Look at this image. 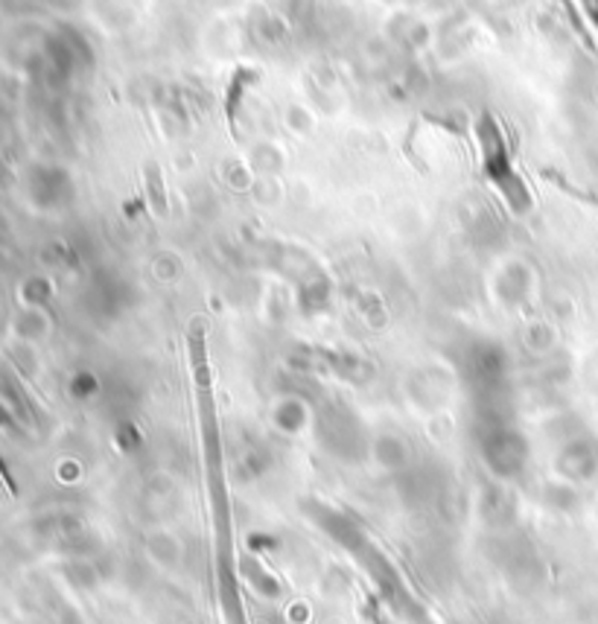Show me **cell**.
Segmentation results:
<instances>
[{"instance_id": "obj_1", "label": "cell", "mask_w": 598, "mask_h": 624, "mask_svg": "<svg viewBox=\"0 0 598 624\" xmlns=\"http://www.w3.org/2000/svg\"><path fill=\"white\" fill-rule=\"evenodd\" d=\"M481 458L497 479L511 481L523 476L528 467V441L526 435L514 429L508 420H485L481 429Z\"/></svg>"}, {"instance_id": "obj_5", "label": "cell", "mask_w": 598, "mask_h": 624, "mask_svg": "<svg viewBox=\"0 0 598 624\" xmlns=\"http://www.w3.org/2000/svg\"><path fill=\"white\" fill-rule=\"evenodd\" d=\"M272 424L278 426L283 435L304 432L309 424L307 403L298 397H281L272 408Z\"/></svg>"}, {"instance_id": "obj_4", "label": "cell", "mask_w": 598, "mask_h": 624, "mask_svg": "<svg viewBox=\"0 0 598 624\" xmlns=\"http://www.w3.org/2000/svg\"><path fill=\"white\" fill-rule=\"evenodd\" d=\"M554 467L566 481H589L598 473V441L596 438H572L554 458Z\"/></svg>"}, {"instance_id": "obj_3", "label": "cell", "mask_w": 598, "mask_h": 624, "mask_svg": "<svg viewBox=\"0 0 598 624\" xmlns=\"http://www.w3.org/2000/svg\"><path fill=\"white\" fill-rule=\"evenodd\" d=\"M479 137H481V155H485V175L493 182L497 191H502L505 201L517 210V213L528 210L532 199H528L523 182L514 175V163H511V155H508L505 149L502 132L493 126V120L481 118Z\"/></svg>"}, {"instance_id": "obj_2", "label": "cell", "mask_w": 598, "mask_h": 624, "mask_svg": "<svg viewBox=\"0 0 598 624\" xmlns=\"http://www.w3.org/2000/svg\"><path fill=\"white\" fill-rule=\"evenodd\" d=\"M318 438L327 453L342 462H363L365 455H371V438L363 420L339 403L318 415Z\"/></svg>"}, {"instance_id": "obj_6", "label": "cell", "mask_w": 598, "mask_h": 624, "mask_svg": "<svg viewBox=\"0 0 598 624\" xmlns=\"http://www.w3.org/2000/svg\"><path fill=\"white\" fill-rule=\"evenodd\" d=\"M371 455L386 470H403L412 458V450L400 435H380L377 441H371Z\"/></svg>"}]
</instances>
